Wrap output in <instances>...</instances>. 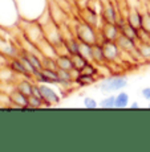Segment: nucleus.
<instances>
[{
  "instance_id": "obj_1",
  "label": "nucleus",
  "mask_w": 150,
  "mask_h": 152,
  "mask_svg": "<svg viewBox=\"0 0 150 152\" xmlns=\"http://www.w3.org/2000/svg\"><path fill=\"white\" fill-rule=\"evenodd\" d=\"M20 17L24 20H37L48 11V0H15Z\"/></svg>"
},
{
  "instance_id": "obj_2",
  "label": "nucleus",
  "mask_w": 150,
  "mask_h": 152,
  "mask_svg": "<svg viewBox=\"0 0 150 152\" xmlns=\"http://www.w3.org/2000/svg\"><path fill=\"white\" fill-rule=\"evenodd\" d=\"M20 19L15 0H0V27L5 29L19 27Z\"/></svg>"
},
{
  "instance_id": "obj_3",
  "label": "nucleus",
  "mask_w": 150,
  "mask_h": 152,
  "mask_svg": "<svg viewBox=\"0 0 150 152\" xmlns=\"http://www.w3.org/2000/svg\"><path fill=\"white\" fill-rule=\"evenodd\" d=\"M72 34L80 42H86V44H95L101 41L100 39V31L98 28H95L93 25L88 24L84 20H77L73 25Z\"/></svg>"
},
{
  "instance_id": "obj_4",
  "label": "nucleus",
  "mask_w": 150,
  "mask_h": 152,
  "mask_svg": "<svg viewBox=\"0 0 150 152\" xmlns=\"http://www.w3.org/2000/svg\"><path fill=\"white\" fill-rule=\"evenodd\" d=\"M126 86H128V78L116 74L110 75V77H105L102 81H100L97 85V89L102 94H113V93L121 91Z\"/></svg>"
},
{
  "instance_id": "obj_5",
  "label": "nucleus",
  "mask_w": 150,
  "mask_h": 152,
  "mask_svg": "<svg viewBox=\"0 0 150 152\" xmlns=\"http://www.w3.org/2000/svg\"><path fill=\"white\" fill-rule=\"evenodd\" d=\"M37 89L39 93L43 98L44 106L45 107H51L56 106L61 102V95L58 94V91L56 89L52 87V85L49 83H37Z\"/></svg>"
},
{
  "instance_id": "obj_6",
  "label": "nucleus",
  "mask_w": 150,
  "mask_h": 152,
  "mask_svg": "<svg viewBox=\"0 0 150 152\" xmlns=\"http://www.w3.org/2000/svg\"><path fill=\"white\" fill-rule=\"evenodd\" d=\"M100 16H101V21L102 23H112L116 24L117 20L120 19L121 15L118 13L116 5L113 1L110 0H105L101 3V11H100Z\"/></svg>"
},
{
  "instance_id": "obj_7",
  "label": "nucleus",
  "mask_w": 150,
  "mask_h": 152,
  "mask_svg": "<svg viewBox=\"0 0 150 152\" xmlns=\"http://www.w3.org/2000/svg\"><path fill=\"white\" fill-rule=\"evenodd\" d=\"M104 46V53H105V60L106 64H116L117 61L121 58V49L117 45L116 41H101Z\"/></svg>"
},
{
  "instance_id": "obj_8",
  "label": "nucleus",
  "mask_w": 150,
  "mask_h": 152,
  "mask_svg": "<svg viewBox=\"0 0 150 152\" xmlns=\"http://www.w3.org/2000/svg\"><path fill=\"white\" fill-rule=\"evenodd\" d=\"M98 31L101 41H117L118 36L121 34L117 24H112V23H102Z\"/></svg>"
},
{
  "instance_id": "obj_9",
  "label": "nucleus",
  "mask_w": 150,
  "mask_h": 152,
  "mask_svg": "<svg viewBox=\"0 0 150 152\" xmlns=\"http://www.w3.org/2000/svg\"><path fill=\"white\" fill-rule=\"evenodd\" d=\"M8 66H10L17 75L32 78V72L28 69V66L25 65V62L23 61V58L19 57V56H16V57H11L10 60H8Z\"/></svg>"
},
{
  "instance_id": "obj_10",
  "label": "nucleus",
  "mask_w": 150,
  "mask_h": 152,
  "mask_svg": "<svg viewBox=\"0 0 150 152\" xmlns=\"http://www.w3.org/2000/svg\"><path fill=\"white\" fill-rule=\"evenodd\" d=\"M126 19V21L129 24H132L136 29L141 31L142 29V21H143V11H141L140 8L133 7V8H129L128 13L123 15Z\"/></svg>"
},
{
  "instance_id": "obj_11",
  "label": "nucleus",
  "mask_w": 150,
  "mask_h": 152,
  "mask_svg": "<svg viewBox=\"0 0 150 152\" xmlns=\"http://www.w3.org/2000/svg\"><path fill=\"white\" fill-rule=\"evenodd\" d=\"M15 87L19 90L20 93L25 95V97H31L35 91V87H36V82H35L32 78L24 77L23 80H17L15 83Z\"/></svg>"
},
{
  "instance_id": "obj_12",
  "label": "nucleus",
  "mask_w": 150,
  "mask_h": 152,
  "mask_svg": "<svg viewBox=\"0 0 150 152\" xmlns=\"http://www.w3.org/2000/svg\"><path fill=\"white\" fill-rule=\"evenodd\" d=\"M116 42H117V45L120 46V49H121L122 53H126V54L133 53V52L136 50L137 45H138L137 41H134V40H132V39H129V37L123 36V34H120Z\"/></svg>"
},
{
  "instance_id": "obj_13",
  "label": "nucleus",
  "mask_w": 150,
  "mask_h": 152,
  "mask_svg": "<svg viewBox=\"0 0 150 152\" xmlns=\"http://www.w3.org/2000/svg\"><path fill=\"white\" fill-rule=\"evenodd\" d=\"M97 81H98V77L97 75H92V74H86V73H77L75 77V85L78 87H88L95 85Z\"/></svg>"
},
{
  "instance_id": "obj_14",
  "label": "nucleus",
  "mask_w": 150,
  "mask_h": 152,
  "mask_svg": "<svg viewBox=\"0 0 150 152\" xmlns=\"http://www.w3.org/2000/svg\"><path fill=\"white\" fill-rule=\"evenodd\" d=\"M92 62L97 64V65H105L106 60H105V53H104V46L102 42H95L92 44Z\"/></svg>"
},
{
  "instance_id": "obj_15",
  "label": "nucleus",
  "mask_w": 150,
  "mask_h": 152,
  "mask_svg": "<svg viewBox=\"0 0 150 152\" xmlns=\"http://www.w3.org/2000/svg\"><path fill=\"white\" fill-rule=\"evenodd\" d=\"M64 46H65V52L69 56H76L80 54V46L81 42L76 39L73 34H69V36H65V40H64Z\"/></svg>"
},
{
  "instance_id": "obj_16",
  "label": "nucleus",
  "mask_w": 150,
  "mask_h": 152,
  "mask_svg": "<svg viewBox=\"0 0 150 152\" xmlns=\"http://www.w3.org/2000/svg\"><path fill=\"white\" fill-rule=\"evenodd\" d=\"M8 95H10L11 104H13V106H16V107H23V109H27V106H28V97H25L23 93H20L16 87H15V89Z\"/></svg>"
},
{
  "instance_id": "obj_17",
  "label": "nucleus",
  "mask_w": 150,
  "mask_h": 152,
  "mask_svg": "<svg viewBox=\"0 0 150 152\" xmlns=\"http://www.w3.org/2000/svg\"><path fill=\"white\" fill-rule=\"evenodd\" d=\"M56 62H57L58 69H65V70H73V60L72 56L68 53H61L56 57Z\"/></svg>"
},
{
  "instance_id": "obj_18",
  "label": "nucleus",
  "mask_w": 150,
  "mask_h": 152,
  "mask_svg": "<svg viewBox=\"0 0 150 152\" xmlns=\"http://www.w3.org/2000/svg\"><path fill=\"white\" fill-rule=\"evenodd\" d=\"M130 104V95L125 91H118L116 94V109H126Z\"/></svg>"
},
{
  "instance_id": "obj_19",
  "label": "nucleus",
  "mask_w": 150,
  "mask_h": 152,
  "mask_svg": "<svg viewBox=\"0 0 150 152\" xmlns=\"http://www.w3.org/2000/svg\"><path fill=\"white\" fill-rule=\"evenodd\" d=\"M72 60H73V70L77 73L82 72V69L88 65L89 60H86L85 57H82L81 54H76V56H72Z\"/></svg>"
},
{
  "instance_id": "obj_20",
  "label": "nucleus",
  "mask_w": 150,
  "mask_h": 152,
  "mask_svg": "<svg viewBox=\"0 0 150 152\" xmlns=\"http://www.w3.org/2000/svg\"><path fill=\"white\" fill-rule=\"evenodd\" d=\"M100 107L101 109H116V95L114 94H108L105 98L101 99L100 102Z\"/></svg>"
},
{
  "instance_id": "obj_21",
  "label": "nucleus",
  "mask_w": 150,
  "mask_h": 152,
  "mask_svg": "<svg viewBox=\"0 0 150 152\" xmlns=\"http://www.w3.org/2000/svg\"><path fill=\"white\" fill-rule=\"evenodd\" d=\"M138 49H140L145 62H150V41H140Z\"/></svg>"
},
{
  "instance_id": "obj_22",
  "label": "nucleus",
  "mask_w": 150,
  "mask_h": 152,
  "mask_svg": "<svg viewBox=\"0 0 150 152\" xmlns=\"http://www.w3.org/2000/svg\"><path fill=\"white\" fill-rule=\"evenodd\" d=\"M39 107H44V102L41 97L36 94H32L31 97H28V106L27 109H39Z\"/></svg>"
},
{
  "instance_id": "obj_23",
  "label": "nucleus",
  "mask_w": 150,
  "mask_h": 152,
  "mask_svg": "<svg viewBox=\"0 0 150 152\" xmlns=\"http://www.w3.org/2000/svg\"><path fill=\"white\" fill-rule=\"evenodd\" d=\"M80 54L82 56V57L86 58V60L92 61V44L81 42V46H80Z\"/></svg>"
},
{
  "instance_id": "obj_24",
  "label": "nucleus",
  "mask_w": 150,
  "mask_h": 152,
  "mask_svg": "<svg viewBox=\"0 0 150 152\" xmlns=\"http://www.w3.org/2000/svg\"><path fill=\"white\" fill-rule=\"evenodd\" d=\"M82 106L88 110H95L97 107H100V103L96 101V98L93 97H85L82 99Z\"/></svg>"
},
{
  "instance_id": "obj_25",
  "label": "nucleus",
  "mask_w": 150,
  "mask_h": 152,
  "mask_svg": "<svg viewBox=\"0 0 150 152\" xmlns=\"http://www.w3.org/2000/svg\"><path fill=\"white\" fill-rule=\"evenodd\" d=\"M141 31L150 34V11H143V21H142V29Z\"/></svg>"
},
{
  "instance_id": "obj_26",
  "label": "nucleus",
  "mask_w": 150,
  "mask_h": 152,
  "mask_svg": "<svg viewBox=\"0 0 150 152\" xmlns=\"http://www.w3.org/2000/svg\"><path fill=\"white\" fill-rule=\"evenodd\" d=\"M141 97L150 102V86H146V87H143V89L141 90Z\"/></svg>"
},
{
  "instance_id": "obj_27",
  "label": "nucleus",
  "mask_w": 150,
  "mask_h": 152,
  "mask_svg": "<svg viewBox=\"0 0 150 152\" xmlns=\"http://www.w3.org/2000/svg\"><path fill=\"white\" fill-rule=\"evenodd\" d=\"M129 107H130V109H140L141 104L138 103V102H132V103L129 104Z\"/></svg>"
},
{
  "instance_id": "obj_28",
  "label": "nucleus",
  "mask_w": 150,
  "mask_h": 152,
  "mask_svg": "<svg viewBox=\"0 0 150 152\" xmlns=\"http://www.w3.org/2000/svg\"><path fill=\"white\" fill-rule=\"evenodd\" d=\"M148 107H149V109H150V102H149V104H148Z\"/></svg>"
}]
</instances>
